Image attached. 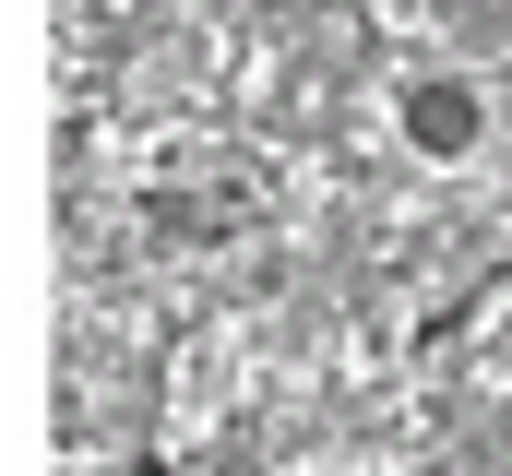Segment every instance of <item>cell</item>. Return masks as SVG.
<instances>
[{
    "label": "cell",
    "instance_id": "7a4b0ae2",
    "mask_svg": "<svg viewBox=\"0 0 512 476\" xmlns=\"http://www.w3.org/2000/svg\"><path fill=\"white\" fill-rule=\"evenodd\" d=\"M203 12H215V24H274L286 0H203Z\"/></svg>",
    "mask_w": 512,
    "mask_h": 476
},
{
    "label": "cell",
    "instance_id": "3957f363",
    "mask_svg": "<svg viewBox=\"0 0 512 476\" xmlns=\"http://www.w3.org/2000/svg\"><path fill=\"white\" fill-rule=\"evenodd\" d=\"M120 476H179V465H167V453H131V465H120Z\"/></svg>",
    "mask_w": 512,
    "mask_h": 476
},
{
    "label": "cell",
    "instance_id": "6da1fadb",
    "mask_svg": "<svg viewBox=\"0 0 512 476\" xmlns=\"http://www.w3.org/2000/svg\"><path fill=\"white\" fill-rule=\"evenodd\" d=\"M393 143H405L417 167H465V155L489 143V84H477V72H405V84H393Z\"/></svg>",
    "mask_w": 512,
    "mask_h": 476
}]
</instances>
